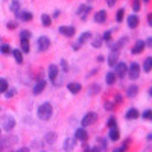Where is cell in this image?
<instances>
[{"label": "cell", "instance_id": "1", "mask_svg": "<svg viewBox=\"0 0 152 152\" xmlns=\"http://www.w3.org/2000/svg\"><path fill=\"white\" fill-rule=\"evenodd\" d=\"M37 114L41 120H49L53 114V107L50 102H43L40 107L37 108Z\"/></svg>", "mask_w": 152, "mask_h": 152}, {"label": "cell", "instance_id": "2", "mask_svg": "<svg viewBox=\"0 0 152 152\" xmlns=\"http://www.w3.org/2000/svg\"><path fill=\"white\" fill-rule=\"evenodd\" d=\"M114 73H116V78L123 79L126 76V73H128V66L123 61H117V64L114 66Z\"/></svg>", "mask_w": 152, "mask_h": 152}, {"label": "cell", "instance_id": "3", "mask_svg": "<svg viewBox=\"0 0 152 152\" xmlns=\"http://www.w3.org/2000/svg\"><path fill=\"white\" fill-rule=\"evenodd\" d=\"M126 76H128L129 79L135 81L138 76H140V66H138L137 62H132V64L128 67V73H126Z\"/></svg>", "mask_w": 152, "mask_h": 152}, {"label": "cell", "instance_id": "4", "mask_svg": "<svg viewBox=\"0 0 152 152\" xmlns=\"http://www.w3.org/2000/svg\"><path fill=\"white\" fill-rule=\"evenodd\" d=\"M37 44H38V50H40V52H46V50L50 47V40H49V37H46V35L40 37V38L37 40Z\"/></svg>", "mask_w": 152, "mask_h": 152}, {"label": "cell", "instance_id": "5", "mask_svg": "<svg viewBox=\"0 0 152 152\" xmlns=\"http://www.w3.org/2000/svg\"><path fill=\"white\" fill-rule=\"evenodd\" d=\"M94 122H97V114L96 113H87L85 116L82 117V120H81L82 126H90Z\"/></svg>", "mask_w": 152, "mask_h": 152}, {"label": "cell", "instance_id": "6", "mask_svg": "<svg viewBox=\"0 0 152 152\" xmlns=\"http://www.w3.org/2000/svg\"><path fill=\"white\" fill-rule=\"evenodd\" d=\"M91 11V6L90 5H85V3H82L79 8H78V11H76V15L78 17H81L82 20H87V17H88V12Z\"/></svg>", "mask_w": 152, "mask_h": 152}, {"label": "cell", "instance_id": "7", "mask_svg": "<svg viewBox=\"0 0 152 152\" xmlns=\"http://www.w3.org/2000/svg\"><path fill=\"white\" fill-rule=\"evenodd\" d=\"M75 137H76V140H81V142H85L87 138H88V132L85 129V126H82V128H78L75 131Z\"/></svg>", "mask_w": 152, "mask_h": 152}, {"label": "cell", "instance_id": "8", "mask_svg": "<svg viewBox=\"0 0 152 152\" xmlns=\"http://www.w3.org/2000/svg\"><path fill=\"white\" fill-rule=\"evenodd\" d=\"M58 73H59V69H58L56 64H50V66H49L47 75H49V79H50V81H55L56 76H58Z\"/></svg>", "mask_w": 152, "mask_h": 152}, {"label": "cell", "instance_id": "9", "mask_svg": "<svg viewBox=\"0 0 152 152\" xmlns=\"http://www.w3.org/2000/svg\"><path fill=\"white\" fill-rule=\"evenodd\" d=\"M15 126V119L14 117H5L3 119V129L5 131H12Z\"/></svg>", "mask_w": 152, "mask_h": 152}, {"label": "cell", "instance_id": "10", "mask_svg": "<svg viewBox=\"0 0 152 152\" xmlns=\"http://www.w3.org/2000/svg\"><path fill=\"white\" fill-rule=\"evenodd\" d=\"M75 146H76V137H69V138H66L64 145H62V149L64 151H73Z\"/></svg>", "mask_w": 152, "mask_h": 152}, {"label": "cell", "instance_id": "11", "mask_svg": "<svg viewBox=\"0 0 152 152\" xmlns=\"http://www.w3.org/2000/svg\"><path fill=\"white\" fill-rule=\"evenodd\" d=\"M117 61H119V52H116V50H111V53H110V56H108V59H107L108 66H110V67H114V66L117 64Z\"/></svg>", "mask_w": 152, "mask_h": 152}, {"label": "cell", "instance_id": "12", "mask_svg": "<svg viewBox=\"0 0 152 152\" xmlns=\"http://www.w3.org/2000/svg\"><path fill=\"white\" fill-rule=\"evenodd\" d=\"M67 90L72 93V94H78L81 90H82V85L79 82H70L67 84Z\"/></svg>", "mask_w": 152, "mask_h": 152}, {"label": "cell", "instance_id": "13", "mask_svg": "<svg viewBox=\"0 0 152 152\" xmlns=\"http://www.w3.org/2000/svg\"><path fill=\"white\" fill-rule=\"evenodd\" d=\"M94 21H96V23H99V24L105 23V21H107V11H104V9L97 11L96 14H94Z\"/></svg>", "mask_w": 152, "mask_h": 152}, {"label": "cell", "instance_id": "14", "mask_svg": "<svg viewBox=\"0 0 152 152\" xmlns=\"http://www.w3.org/2000/svg\"><path fill=\"white\" fill-rule=\"evenodd\" d=\"M108 138L111 142H117L120 138V132L117 129V126H113V128H110V132H108Z\"/></svg>", "mask_w": 152, "mask_h": 152}, {"label": "cell", "instance_id": "15", "mask_svg": "<svg viewBox=\"0 0 152 152\" xmlns=\"http://www.w3.org/2000/svg\"><path fill=\"white\" fill-rule=\"evenodd\" d=\"M44 88H46V81L41 79V81H38V82L32 87V93H34V94H40Z\"/></svg>", "mask_w": 152, "mask_h": 152}, {"label": "cell", "instance_id": "16", "mask_svg": "<svg viewBox=\"0 0 152 152\" xmlns=\"http://www.w3.org/2000/svg\"><path fill=\"white\" fill-rule=\"evenodd\" d=\"M145 47H146V46H145V41H142V40H140V41H137V43H135V46L131 49V53H132V55H138V53H142Z\"/></svg>", "mask_w": 152, "mask_h": 152}, {"label": "cell", "instance_id": "17", "mask_svg": "<svg viewBox=\"0 0 152 152\" xmlns=\"http://www.w3.org/2000/svg\"><path fill=\"white\" fill-rule=\"evenodd\" d=\"M59 32L64 37H73L76 31H75L73 26H59Z\"/></svg>", "mask_w": 152, "mask_h": 152}, {"label": "cell", "instance_id": "18", "mask_svg": "<svg viewBox=\"0 0 152 152\" xmlns=\"http://www.w3.org/2000/svg\"><path fill=\"white\" fill-rule=\"evenodd\" d=\"M138 116H140V113H138V110H135V108H129L128 111H126V114H125V117L128 120H135Z\"/></svg>", "mask_w": 152, "mask_h": 152}, {"label": "cell", "instance_id": "19", "mask_svg": "<svg viewBox=\"0 0 152 152\" xmlns=\"http://www.w3.org/2000/svg\"><path fill=\"white\" fill-rule=\"evenodd\" d=\"M126 21H128V26H129L131 29H135V28L138 26V23H140V20H138V17H137L135 14L129 15V17H128V20H126Z\"/></svg>", "mask_w": 152, "mask_h": 152}, {"label": "cell", "instance_id": "20", "mask_svg": "<svg viewBox=\"0 0 152 152\" xmlns=\"http://www.w3.org/2000/svg\"><path fill=\"white\" fill-rule=\"evenodd\" d=\"M44 142H46L47 145H53V143L56 142V132H53V131L47 132V134L44 135Z\"/></svg>", "mask_w": 152, "mask_h": 152}, {"label": "cell", "instance_id": "21", "mask_svg": "<svg viewBox=\"0 0 152 152\" xmlns=\"http://www.w3.org/2000/svg\"><path fill=\"white\" fill-rule=\"evenodd\" d=\"M20 20H23V21H31L34 17H32V12H29V11H20L18 12V15H17Z\"/></svg>", "mask_w": 152, "mask_h": 152}, {"label": "cell", "instance_id": "22", "mask_svg": "<svg viewBox=\"0 0 152 152\" xmlns=\"http://www.w3.org/2000/svg\"><path fill=\"white\" fill-rule=\"evenodd\" d=\"M20 46H21V52L29 53L31 44H29V40H28V38H20Z\"/></svg>", "mask_w": 152, "mask_h": 152}, {"label": "cell", "instance_id": "23", "mask_svg": "<svg viewBox=\"0 0 152 152\" xmlns=\"http://www.w3.org/2000/svg\"><path fill=\"white\" fill-rule=\"evenodd\" d=\"M11 53H12V56H14V59H15V62H17V64H23V53H21V50H18V49H14Z\"/></svg>", "mask_w": 152, "mask_h": 152}, {"label": "cell", "instance_id": "24", "mask_svg": "<svg viewBox=\"0 0 152 152\" xmlns=\"http://www.w3.org/2000/svg\"><path fill=\"white\" fill-rule=\"evenodd\" d=\"M151 70H152V56H148L143 61V72L145 73H149Z\"/></svg>", "mask_w": 152, "mask_h": 152}, {"label": "cell", "instance_id": "25", "mask_svg": "<svg viewBox=\"0 0 152 152\" xmlns=\"http://www.w3.org/2000/svg\"><path fill=\"white\" fill-rule=\"evenodd\" d=\"M105 82L108 85H114V82H116V73H114V72H108L107 76H105Z\"/></svg>", "mask_w": 152, "mask_h": 152}, {"label": "cell", "instance_id": "26", "mask_svg": "<svg viewBox=\"0 0 152 152\" xmlns=\"http://www.w3.org/2000/svg\"><path fill=\"white\" fill-rule=\"evenodd\" d=\"M90 38H91V32H88V31H87V32H82L81 37H79V40H78V43L82 46L84 43H87L88 40H90Z\"/></svg>", "mask_w": 152, "mask_h": 152}, {"label": "cell", "instance_id": "27", "mask_svg": "<svg viewBox=\"0 0 152 152\" xmlns=\"http://www.w3.org/2000/svg\"><path fill=\"white\" fill-rule=\"evenodd\" d=\"M41 24L44 28H49L50 24H52V17H50L49 14H43L41 15Z\"/></svg>", "mask_w": 152, "mask_h": 152}, {"label": "cell", "instance_id": "28", "mask_svg": "<svg viewBox=\"0 0 152 152\" xmlns=\"http://www.w3.org/2000/svg\"><path fill=\"white\" fill-rule=\"evenodd\" d=\"M138 93V85H129L128 91H126V96L128 97H135Z\"/></svg>", "mask_w": 152, "mask_h": 152}, {"label": "cell", "instance_id": "29", "mask_svg": "<svg viewBox=\"0 0 152 152\" xmlns=\"http://www.w3.org/2000/svg\"><path fill=\"white\" fill-rule=\"evenodd\" d=\"M9 8H11V11L14 12L15 15H18V12H20V2H18V0H12V3H11Z\"/></svg>", "mask_w": 152, "mask_h": 152}, {"label": "cell", "instance_id": "30", "mask_svg": "<svg viewBox=\"0 0 152 152\" xmlns=\"http://www.w3.org/2000/svg\"><path fill=\"white\" fill-rule=\"evenodd\" d=\"M99 91H100V87H99V84H91L90 90H88V94H90V96H94V94H97Z\"/></svg>", "mask_w": 152, "mask_h": 152}, {"label": "cell", "instance_id": "31", "mask_svg": "<svg viewBox=\"0 0 152 152\" xmlns=\"http://www.w3.org/2000/svg\"><path fill=\"white\" fill-rule=\"evenodd\" d=\"M12 52V49L9 44H0V53H3V55H9Z\"/></svg>", "mask_w": 152, "mask_h": 152}, {"label": "cell", "instance_id": "32", "mask_svg": "<svg viewBox=\"0 0 152 152\" xmlns=\"http://www.w3.org/2000/svg\"><path fill=\"white\" fill-rule=\"evenodd\" d=\"M102 43H104L102 37H97V38H94V40L91 41V46H93L94 49H100V46H102Z\"/></svg>", "mask_w": 152, "mask_h": 152}, {"label": "cell", "instance_id": "33", "mask_svg": "<svg viewBox=\"0 0 152 152\" xmlns=\"http://www.w3.org/2000/svg\"><path fill=\"white\" fill-rule=\"evenodd\" d=\"M8 81L5 79V78H0V93H5L6 90H8Z\"/></svg>", "mask_w": 152, "mask_h": 152}, {"label": "cell", "instance_id": "34", "mask_svg": "<svg viewBox=\"0 0 152 152\" xmlns=\"http://www.w3.org/2000/svg\"><path fill=\"white\" fill-rule=\"evenodd\" d=\"M15 93H17L15 88H9V87H8V90L5 91V97H6V99H12V97L15 96Z\"/></svg>", "mask_w": 152, "mask_h": 152}, {"label": "cell", "instance_id": "35", "mask_svg": "<svg viewBox=\"0 0 152 152\" xmlns=\"http://www.w3.org/2000/svg\"><path fill=\"white\" fill-rule=\"evenodd\" d=\"M123 18H125V9L122 8V9L117 11V14H116V21H117V23H122Z\"/></svg>", "mask_w": 152, "mask_h": 152}, {"label": "cell", "instance_id": "36", "mask_svg": "<svg viewBox=\"0 0 152 152\" xmlns=\"http://www.w3.org/2000/svg\"><path fill=\"white\" fill-rule=\"evenodd\" d=\"M142 117H143L145 120H151V122H152V110H145V111L142 113Z\"/></svg>", "mask_w": 152, "mask_h": 152}, {"label": "cell", "instance_id": "37", "mask_svg": "<svg viewBox=\"0 0 152 152\" xmlns=\"http://www.w3.org/2000/svg\"><path fill=\"white\" fill-rule=\"evenodd\" d=\"M97 143H99V151H105L107 149V142L104 140V138H97Z\"/></svg>", "mask_w": 152, "mask_h": 152}, {"label": "cell", "instance_id": "38", "mask_svg": "<svg viewBox=\"0 0 152 152\" xmlns=\"http://www.w3.org/2000/svg\"><path fill=\"white\" fill-rule=\"evenodd\" d=\"M131 6H132V11L134 12H138V11H140V0H132Z\"/></svg>", "mask_w": 152, "mask_h": 152}, {"label": "cell", "instance_id": "39", "mask_svg": "<svg viewBox=\"0 0 152 152\" xmlns=\"http://www.w3.org/2000/svg\"><path fill=\"white\" fill-rule=\"evenodd\" d=\"M116 125H117L116 117H110V119L107 120V126H108V128H113V126H116Z\"/></svg>", "mask_w": 152, "mask_h": 152}, {"label": "cell", "instance_id": "40", "mask_svg": "<svg viewBox=\"0 0 152 152\" xmlns=\"http://www.w3.org/2000/svg\"><path fill=\"white\" fill-rule=\"evenodd\" d=\"M20 38H31V31H28V29H23L21 32H20Z\"/></svg>", "mask_w": 152, "mask_h": 152}, {"label": "cell", "instance_id": "41", "mask_svg": "<svg viewBox=\"0 0 152 152\" xmlns=\"http://www.w3.org/2000/svg\"><path fill=\"white\" fill-rule=\"evenodd\" d=\"M111 35H113V31H107V32L104 34V37H102V40H104V41H107V43H108V41H111Z\"/></svg>", "mask_w": 152, "mask_h": 152}, {"label": "cell", "instance_id": "42", "mask_svg": "<svg viewBox=\"0 0 152 152\" xmlns=\"http://www.w3.org/2000/svg\"><path fill=\"white\" fill-rule=\"evenodd\" d=\"M128 145H129V140H126L120 148H117V149H114V151H116V152H122V151H126V149H128Z\"/></svg>", "mask_w": 152, "mask_h": 152}, {"label": "cell", "instance_id": "43", "mask_svg": "<svg viewBox=\"0 0 152 152\" xmlns=\"http://www.w3.org/2000/svg\"><path fill=\"white\" fill-rule=\"evenodd\" d=\"M104 107H105L107 111H113V110H114V104H113V102H105Z\"/></svg>", "mask_w": 152, "mask_h": 152}, {"label": "cell", "instance_id": "44", "mask_svg": "<svg viewBox=\"0 0 152 152\" xmlns=\"http://www.w3.org/2000/svg\"><path fill=\"white\" fill-rule=\"evenodd\" d=\"M6 28H8V29H15V28H17V23H15V21H9V23L6 24Z\"/></svg>", "mask_w": 152, "mask_h": 152}, {"label": "cell", "instance_id": "45", "mask_svg": "<svg viewBox=\"0 0 152 152\" xmlns=\"http://www.w3.org/2000/svg\"><path fill=\"white\" fill-rule=\"evenodd\" d=\"M145 46H146V47H152V37H149L148 40L145 41Z\"/></svg>", "mask_w": 152, "mask_h": 152}, {"label": "cell", "instance_id": "46", "mask_svg": "<svg viewBox=\"0 0 152 152\" xmlns=\"http://www.w3.org/2000/svg\"><path fill=\"white\" fill-rule=\"evenodd\" d=\"M105 2H107V5L111 8V6H114V5H116V2H117V0H105Z\"/></svg>", "mask_w": 152, "mask_h": 152}, {"label": "cell", "instance_id": "47", "mask_svg": "<svg viewBox=\"0 0 152 152\" xmlns=\"http://www.w3.org/2000/svg\"><path fill=\"white\" fill-rule=\"evenodd\" d=\"M120 102H123V97L120 94H116V104H120Z\"/></svg>", "mask_w": 152, "mask_h": 152}, {"label": "cell", "instance_id": "48", "mask_svg": "<svg viewBox=\"0 0 152 152\" xmlns=\"http://www.w3.org/2000/svg\"><path fill=\"white\" fill-rule=\"evenodd\" d=\"M61 66H62V69H64V72H67V62H66L64 59L61 61Z\"/></svg>", "mask_w": 152, "mask_h": 152}, {"label": "cell", "instance_id": "49", "mask_svg": "<svg viewBox=\"0 0 152 152\" xmlns=\"http://www.w3.org/2000/svg\"><path fill=\"white\" fill-rule=\"evenodd\" d=\"M59 14H61V11H59V9H56V11L53 12V18H58V17H59Z\"/></svg>", "mask_w": 152, "mask_h": 152}, {"label": "cell", "instance_id": "50", "mask_svg": "<svg viewBox=\"0 0 152 152\" xmlns=\"http://www.w3.org/2000/svg\"><path fill=\"white\" fill-rule=\"evenodd\" d=\"M148 23H149V26H152V12L148 15Z\"/></svg>", "mask_w": 152, "mask_h": 152}, {"label": "cell", "instance_id": "51", "mask_svg": "<svg viewBox=\"0 0 152 152\" xmlns=\"http://www.w3.org/2000/svg\"><path fill=\"white\" fill-rule=\"evenodd\" d=\"M79 47H81L79 43H75V44H73V50H79Z\"/></svg>", "mask_w": 152, "mask_h": 152}, {"label": "cell", "instance_id": "52", "mask_svg": "<svg viewBox=\"0 0 152 152\" xmlns=\"http://www.w3.org/2000/svg\"><path fill=\"white\" fill-rule=\"evenodd\" d=\"M82 151H90V148H88V145H87V143H84V145H82Z\"/></svg>", "mask_w": 152, "mask_h": 152}, {"label": "cell", "instance_id": "53", "mask_svg": "<svg viewBox=\"0 0 152 152\" xmlns=\"http://www.w3.org/2000/svg\"><path fill=\"white\" fill-rule=\"evenodd\" d=\"M96 61H97V62H102V61H104V56H102V55H99V56L96 58Z\"/></svg>", "mask_w": 152, "mask_h": 152}, {"label": "cell", "instance_id": "54", "mask_svg": "<svg viewBox=\"0 0 152 152\" xmlns=\"http://www.w3.org/2000/svg\"><path fill=\"white\" fill-rule=\"evenodd\" d=\"M29 151V148H20L18 149V152H28Z\"/></svg>", "mask_w": 152, "mask_h": 152}, {"label": "cell", "instance_id": "55", "mask_svg": "<svg viewBox=\"0 0 152 152\" xmlns=\"http://www.w3.org/2000/svg\"><path fill=\"white\" fill-rule=\"evenodd\" d=\"M148 140H152V132H149V135H148Z\"/></svg>", "mask_w": 152, "mask_h": 152}, {"label": "cell", "instance_id": "56", "mask_svg": "<svg viewBox=\"0 0 152 152\" xmlns=\"http://www.w3.org/2000/svg\"><path fill=\"white\" fill-rule=\"evenodd\" d=\"M149 96H151V97H152V87H151V88H149Z\"/></svg>", "mask_w": 152, "mask_h": 152}, {"label": "cell", "instance_id": "57", "mask_svg": "<svg viewBox=\"0 0 152 152\" xmlns=\"http://www.w3.org/2000/svg\"><path fill=\"white\" fill-rule=\"evenodd\" d=\"M142 2H145V3H149V2H151V0H142Z\"/></svg>", "mask_w": 152, "mask_h": 152}, {"label": "cell", "instance_id": "58", "mask_svg": "<svg viewBox=\"0 0 152 152\" xmlns=\"http://www.w3.org/2000/svg\"><path fill=\"white\" fill-rule=\"evenodd\" d=\"M0 44H2V37H0Z\"/></svg>", "mask_w": 152, "mask_h": 152}, {"label": "cell", "instance_id": "59", "mask_svg": "<svg viewBox=\"0 0 152 152\" xmlns=\"http://www.w3.org/2000/svg\"><path fill=\"white\" fill-rule=\"evenodd\" d=\"M90 2H93V0H90Z\"/></svg>", "mask_w": 152, "mask_h": 152}, {"label": "cell", "instance_id": "60", "mask_svg": "<svg viewBox=\"0 0 152 152\" xmlns=\"http://www.w3.org/2000/svg\"><path fill=\"white\" fill-rule=\"evenodd\" d=\"M0 132H2V131H0Z\"/></svg>", "mask_w": 152, "mask_h": 152}]
</instances>
